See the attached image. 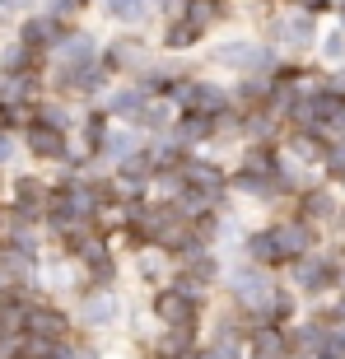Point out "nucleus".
Here are the masks:
<instances>
[{"label":"nucleus","instance_id":"nucleus-1","mask_svg":"<svg viewBox=\"0 0 345 359\" xmlns=\"http://www.w3.org/2000/svg\"><path fill=\"white\" fill-rule=\"evenodd\" d=\"M313 248V229L304 219H276V224L248 233V262L257 266H280V262H304Z\"/></svg>","mask_w":345,"mask_h":359},{"label":"nucleus","instance_id":"nucleus-2","mask_svg":"<svg viewBox=\"0 0 345 359\" xmlns=\"http://www.w3.org/2000/svg\"><path fill=\"white\" fill-rule=\"evenodd\" d=\"M229 294L238 299V308H248L252 318H262V327H271V304H276V285H271V271L257 266V262H238V266L224 276Z\"/></svg>","mask_w":345,"mask_h":359},{"label":"nucleus","instance_id":"nucleus-3","mask_svg":"<svg viewBox=\"0 0 345 359\" xmlns=\"http://www.w3.org/2000/svg\"><path fill=\"white\" fill-rule=\"evenodd\" d=\"M210 56H215V66H229L234 75H257V80H276V66H280L276 47L257 38H229Z\"/></svg>","mask_w":345,"mask_h":359},{"label":"nucleus","instance_id":"nucleus-4","mask_svg":"<svg viewBox=\"0 0 345 359\" xmlns=\"http://www.w3.org/2000/svg\"><path fill=\"white\" fill-rule=\"evenodd\" d=\"M172 98L187 107V112H196V117H210L219 121L229 112V89L215 80H177L172 84Z\"/></svg>","mask_w":345,"mask_h":359},{"label":"nucleus","instance_id":"nucleus-5","mask_svg":"<svg viewBox=\"0 0 345 359\" xmlns=\"http://www.w3.org/2000/svg\"><path fill=\"white\" fill-rule=\"evenodd\" d=\"M149 313L168 327V332H177V327H191L201 313V299L196 290H187V285H172V290H159L154 299H149Z\"/></svg>","mask_w":345,"mask_h":359},{"label":"nucleus","instance_id":"nucleus-6","mask_svg":"<svg viewBox=\"0 0 345 359\" xmlns=\"http://www.w3.org/2000/svg\"><path fill=\"white\" fill-rule=\"evenodd\" d=\"M266 38L280 42V47L304 52V47H313V42H318V24H313V14H304L299 5H294V10L276 14V19H266Z\"/></svg>","mask_w":345,"mask_h":359},{"label":"nucleus","instance_id":"nucleus-7","mask_svg":"<svg viewBox=\"0 0 345 359\" xmlns=\"http://www.w3.org/2000/svg\"><path fill=\"white\" fill-rule=\"evenodd\" d=\"M121 318V299L112 290H93L80 299V327H89V332H107V327H117Z\"/></svg>","mask_w":345,"mask_h":359},{"label":"nucleus","instance_id":"nucleus-8","mask_svg":"<svg viewBox=\"0 0 345 359\" xmlns=\"http://www.w3.org/2000/svg\"><path fill=\"white\" fill-rule=\"evenodd\" d=\"M336 280H341V271H336L332 257H304L299 266H294V285L304 294H322V290H332Z\"/></svg>","mask_w":345,"mask_h":359},{"label":"nucleus","instance_id":"nucleus-9","mask_svg":"<svg viewBox=\"0 0 345 359\" xmlns=\"http://www.w3.org/2000/svg\"><path fill=\"white\" fill-rule=\"evenodd\" d=\"M299 210H304V224H336L341 219V201H336L332 187H304Z\"/></svg>","mask_w":345,"mask_h":359},{"label":"nucleus","instance_id":"nucleus-10","mask_svg":"<svg viewBox=\"0 0 345 359\" xmlns=\"http://www.w3.org/2000/svg\"><path fill=\"white\" fill-rule=\"evenodd\" d=\"M70 322L56 313V308H33L28 313V341H42V346H66Z\"/></svg>","mask_w":345,"mask_h":359},{"label":"nucleus","instance_id":"nucleus-11","mask_svg":"<svg viewBox=\"0 0 345 359\" xmlns=\"http://www.w3.org/2000/svg\"><path fill=\"white\" fill-rule=\"evenodd\" d=\"M229 187L234 191H243V196H266V201H276L280 196V187H290L280 173H262V168H238V173L229 177Z\"/></svg>","mask_w":345,"mask_h":359},{"label":"nucleus","instance_id":"nucleus-12","mask_svg":"<svg viewBox=\"0 0 345 359\" xmlns=\"http://www.w3.org/2000/svg\"><path fill=\"white\" fill-rule=\"evenodd\" d=\"M107 66L112 70H135V75H149V42L140 38H117L112 52H107Z\"/></svg>","mask_w":345,"mask_h":359},{"label":"nucleus","instance_id":"nucleus-13","mask_svg":"<svg viewBox=\"0 0 345 359\" xmlns=\"http://www.w3.org/2000/svg\"><path fill=\"white\" fill-rule=\"evenodd\" d=\"M182 182L187 187H196V191H205V196H224V173H219V168H215V163H205V159H187L182 163Z\"/></svg>","mask_w":345,"mask_h":359},{"label":"nucleus","instance_id":"nucleus-14","mask_svg":"<svg viewBox=\"0 0 345 359\" xmlns=\"http://www.w3.org/2000/svg\"><path fill=\"white\" fill-rule=\"evenodd\" d=\"M56 56H61V66H66V70L93 66L98 42H93V33H66V38H61V47H56Z\"/></svg>","mask_w":345,"mask_h":359},{"label":"nucleus","instance_id":"nucleus-15","mask_svg":"<svg viewBox=\"0 0 345 359\" xmlns=\"http://www.w3.org/2000/svg\"><path fill=\"white\" fill-rule=\"evenodd\" d=\"M210 135H215V121L210 117L182 112V117H177V126H172V145L187 149V145H196V140H210Z\"/></svg>","mask_w":345,"mask_h":359},{"label":"nucleus","instance_id":"nucleus-16","mask_svg":"<svg viewBox=\"0 0 345 359\" xmlns=\"http://www.w3.org/2000/svg\"><path fill=\"white\" fill-rule=\"evenodd\" d=\"M149 107V93L140 89V84H131V89H117L112 98H107V112L112 117H126V121H140V112Z\"/></svg>","mask_w":345,"mask_h":359},{"label":"nucleus","instance_id":"nucleus-17","mask_svg":"<svg viewBox=\"0 0 345 359\" xmlns=\"http://www.w3.org/2000/svg\"><path fill=\"white\" fill-rule=\"evenodd\" d=\"M103 159H112L121 168L126 159H135V131H103Z\"/></svg>","mask_w":345,"mask_h":359},{"label":"nucleus","instance_id":"nucleus-18","mask_svg":"<svg viewBox=\"0 0 345 359\" xmlns=\"http://www.w3.org/2000/svg\"><path fill=\"white\" fill-rule=\"evenodd\" d=\"M61 75H66V89H75V93H98L107 84L98 61H93V66H80V70H61Z\"/></svg>","mask_w":345,"mask_h":359},{"label":"nucleus","instance_id":"nucleus-19","mask_svg":"<svg viewBox=\"0 0 345 359\" xmlns=\"http://www.w3.org/2000/svg\"><path fill=\"white\" fill-rule=\"evenodd\" d=\"M28 149H33V154H42V159H56V154H61V149H66V140H61V131H52V126H33V131H28Z\"/></svg>","mask_w":345,"mask_h":359},{"label":"nucleus","instance_id":"nucleus-20","mask_svg":"<svg viewBox=\"0 0 345 359\" xmlns=\"http://www.w3.org/2000/svg\"><path fill=\"white\" fill-rule=\"evenodd\" d=\"M149 10H154V0H107V14L117 24H145Z\"/></svg>","mask_w":345,"mask_h":359},{"label":"nucleus","instance_id":"nucleus-21","mask_svg":"<svg viewBox=\"0 0 345 359\" xmlns=\"http://www.w3.org/2000/svg\"><path fill=\"white\" fill-rule=\"evenodd\" d=\"M24 47H61V38H56V19L47 14V19H33V24L24 28Z\"/></svg>","mask_w":345,"mask_h":359},{"label":"nucleus","instance_id":"nucleus-22","mask_svg":"<svg viewBox=\"0 0 345 359\" xmlns=\"http://www.w3.org/2000/svg\"><path fill=\"white\" fill-rule=\"evenodd\" d=\"M140 126H149V131H168V126H177V117H172V103H168V98L149 103L145 112H140Z\"/></svg>","mask_w":345,"mask_h":359},{"label":"nucleus","instance_id":"nucleus-23","mask_svg":"<svg viewBox=\"0 0 345 359\" xmlns=\"http://www.w3.org/2000/svg\"><path fill=\"white\" fill-rule=\"evenodd\" d=\"M196 42H201V28H196V24H187V19H182V24H172V28H168V38H163V47H196Z\"/></svg>","mask_w":345,"mask_h":359},{"label":"nucleus","instance_id":"nucleus-24","mask_svg":"<svg viewBox=\"0 0 345 359\" xmlns=\"http://www.w3.org/2000/svg\"><path fill=\"white\" fill-rule=\"evenodd\" d=\"M290 154H294V159H308V163H313V159H327L313 131H308V135H294V140H290Z\"/></svg>","mask_w":345,"mask_h":359},{"label":"nucleus","instance_id":"nucleus-25","mask_svg":"<svg viewBox=\"0 0 345 359\" xmlns=\"http://www.w3.org/2000/svg\"><path fill=\"white\" fill-rule=\"evenodd\" d=\"M322 61H327V66H341V61H345V33H341V28L327 33V42H322Z\"/></svg>","mask_w":345,"mask_h":359},{"label":"nucleus","instance_id":"nucleus-26","mask_svg":"<svg viewBox=\"0 0 345 359\" xmlns=\"http://www.w3.org/2000/svg\"><path fill=\"white\" fill-rule=\"evenodd\" d=\"M327 173H336V177H345V135H336L332 145H327Z\"/></svg>","mask_w":345,"mask_h":359},{"label":"nucleus","instance_id":"nucleus-27","mask_svg":"<svg viewBox=\"0 0 345 359\" xmlns=\"http://www.w3.org/2000/svg\"><path fill=\"white\" fill-rule=\"evenodd\" d=\"M318 359H345V327H341V332H332V336H327V346L318 350Z\"/></svg>","mask_w":345,"mask_h":359},{"label":"nucleus","instance_id":"nucleus-28","mask_svg":"<svg viewBox=\"0 0 345 359\" xmlns=\"http://www.w3.org/2000/svg\"><path fill=\"white\" fill-rule=\"evenodd\" d=\"M80 5L84 0H47V14H52V19H66V14H75Z\"/></svg>","mask_w":345,"mask_h":359},{"label":"nucleus","instance_id":"nucleus-29","mask_svg":"<svg viewBox=\"0 0 345 359\" xmlns=\"http://www.w3.org/2000/svg\"><path fill=\"white\" fill-rule=\"evenodd\" d=\"M327 322H345V294H341V299H336L332 308H327Z\"/></svg>","mask_w":345,"mask_h":359},{"label":"nucleus","instance_id":"nucleus-30","mask_svg":"<svg viewBox=\"0 0 345 359\" xmlns=\"http://www.w3.org/2000/svg\"><path fill=\"white\" fill-rule=\"evenodd\" d=\"M14 159V140L10 135H0V163H10Z\"/></svg>","mask_w":345,"mask_h":359},{"label":"nucleus","instance_id":"nucleus-31","mask_svg":"<svg viewBox=\"0 0 345 359\" xmlns=\"http://www.w3.org/2000/svg\"><path fill=\"white\" fill-rule=\"evenodd\" d=\"M299 10H304V14H318V10H327V0H299Z\"/></svg>","mask_w":345,"mask_h":359},{"label":"nucleus","instance_id":"nucleus-32","mask_svg":"<svg viewBox=\"0 0 345 359\" xmlns=\"http://www.w3.org/2000/svg\"><path fill=\"white\" fill-rule=\"evenodd\" d=\"M24 5H28V0H0V10H5V14H10V10H24Z\"/></svg>","mask_w":345,"mask_h":359},{"label":"nucleus","instance_id":"nucleus-33","mask_svg":"<svg viewBox=\"0 0 345 359\" xmlns=\"http://www.w3.org/2000/svg\"><path fill=\"white\" fill-rule=\"evenodd\" d=\"M336 28H341V33H345V5H341V19H336Z\"/></svg>","mask_w":345,"mask_h":359}]
</instances>
